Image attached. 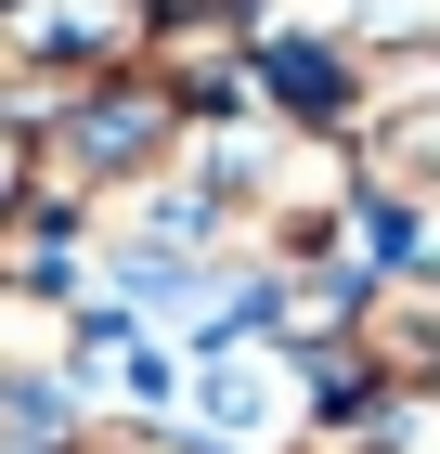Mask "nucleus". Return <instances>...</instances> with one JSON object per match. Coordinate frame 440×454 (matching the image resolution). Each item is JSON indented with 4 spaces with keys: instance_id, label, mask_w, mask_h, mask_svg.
<instances>
[{
    "instance_id": "obj_1",
    "label": "nucleus",
    "mask_w": 440,
    "mask_h": 454,
    "mask_svg": "<svg viewBox=\"0 0 440 454\" xmlns=\"http://www.w3.org/2000/svg\"><path fill=\"white\" fill-rule=\"evenodd\" d=\"M156 52V0H0V130L104 91Z\"/></svg>"
},
{
    "instance_id": "obj_2",
    "label": "nucleus",
    "mask_w": 440,
    "mask_h": 454,
    "mask_svg": "<svg viewBox=\"0 0 440 454\" xmlns=\"http://www.w3.org/2000/svg\"><path fill=\"white\" fill-rule=\"evenodd\" d=\"M181 403H195V442L220 454V442H259V454H285V428L311 416V403H324V389H311V364L285 338H195L181 350Z\"/></svg>"
},
{
    "instance_id": "obj_3",
    "label": "nucleus",
    "mask_w": 440,
    "mask_h": 454,
    "mask_svg": "<svg viewBox=\"0 0 440 454\" xmlns=\"http://www.w3.org/2000/svg\"><path fill=\"white\" fill-rule=\"evenodd\" d=\"M285 454H440V389H337L285 428Z\"/></svg>"
}]
</instances>
